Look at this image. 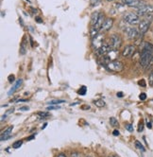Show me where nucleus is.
Masks as SVG:
<instances>
[{
    "instance_id": "nucleus-1",
    "label": "nucleus",
    "mask_w": 153,
    "mask_h": 157,
    "mask_svg": "<svg viewBox=\"0 0 153 157\" xmlns=\"http://www.w3.org/2000/svg\"><path fill=\"white\" fill-rule=\"evenodd\" d=\"M153 57V45L151 43H145L142 48L140 56V65L143 67H148Z\"/></svg>"
},
{
    "instance_id": "nucleus-2",
    "label": "nucleus",
    "mask_w": 153,
    "mask_h": 157,
    "mask_svg": "<svg viewBox=\"0 0 153 157\" xmlns=\"http://www.w3.org/2000/svg\"><path fill=\"white\" fill-rule=\"evenodd\" d=\"M152 19H153L152 14L143 16V18L141 19L139 25H138V26H139V31L141 34H144L148 30L149 27H150V24L152 22Z\"/></svg>"
},
{
    "instance_id": "nucleus-3",
    "label": "nucleus",
    "mask_w": 153,
    "mask_h": 157,
    "mask_svg": "<svg viewBox=\"0 0 153 157\" xmlns=\"http://www.w3.org/2000/svg\"><path fill=\"white\" fill-rule=\"evenodd\" d=\"M123 20L125 21L126 23L131 25V26H135V25H139L141 18L136 12L135 13L134 12H127L124 14Z\"/></svg>"
},
{
    "instance_id": "nucleus-4",
    "label": "nucleus",
    "mask_w": 153,
    "mask_h": 157,
    "mask_svg": "<svg viewBox=\"0 0 153 157\" xmlns=\"http://www.w3.org/2000/svg\"><path fill=\"white\" fill-rule=\"evenodd\" d=\"M106 69L108 71H112V72H121L124 69L123 63L120 61H110L105 65Z\"/></svg>"
},
{
    "instance_id": "nucleus-5",
    "label": "nucleus",
    "mask_w": 153,
    "mask_h": 157,
    "mask_svg": "<svg viewBox=\"0 0 153 157\" xmlns=\"http://www.w3.org/2000/svg\"><path fill=\"white\" fill-rule=\"evenodd\" d=\"M136 13L139 16H145L153 13V5L150 4H145L143 6L139 7L136 9Z\"/></svg>"
},
{
    "instance_id": "nucleus-6",
    "label": "nucleus",
    "mask_w": 153,
    "mask_h": 157,
    "mask_svg": "<svg viewBox=\"0 0 153 157\" xmlns=\"http://www.w3.org/2000/svg\"><path fill=\"white\" fill-rule=\"evenodd\" d=\"M110 45L113 50H118L122 45V38L118 34H113L110 38Z\"/></svg>"
},
{
    "instance_id": "nucleus-7",
    "label": "nucleus",
    "mask_w": 153,
    "mask_h": 157,
    "mask_svg": "<svg viewBox=\"0 0 153 157\" xmlns=\"http://www.w3.org/2000/svg\"><path fill=\"white\" fill-rule=\"evenodd\" d=\"M122 4L125 5V6L131 7V8L137 9L141 6L147 4V3H145V1H143V0H123Z\"/></svg>"
},
{
    "instance_id": "nucleus-8",
    "label": "nucleus",
    "mask_w": 153,
    "mask_h": 157,
    "mask_svg": "<svg viewBox=\"0 0 153 157\" xmlns=\"http://www.w3.org/2000/svg\"><path fill=\"white\" fill-rule=\"evenodd\" d=\"M124 31L126 32L127 36L129 37L130 39H135L138 37V35H139V32L140 31L137 30V28H135L133 27H126L124 28Z\"/></svg>"
},
{
    "instance_id": "nucleus-9",
    "label": "nucleus",
    "mask_w": 153,
    "mask_h": 157,
    "mask_svg": "<svg viewBox=\"0 0 153 157\" xmlns=\"http://www.w3.org/2000/svg\"><path fill=\"white\" fill-rule=\"evenodd\" d=\"M92 44H93V46L95 48V50H97L99 48L104 45V37L103 35L99 33L97 36H95L94 39H92Z\"/></svg>"
},
{
    "instance_id": "nucleus-10",
    "label": "nucleus",
    "mask_w": 153,
    "mask_h": 157,
    "mask_svg": "<svg viewBox=\"0 0 153 157\" xmlns=\"http://www.w3.org/2000/svg\"><path fill=\"white\" fill-rule=\"evenodd\" d=\"M135 51H136V48L133 45H128L125 46V48L123 49L122 51V56L125 57V58H130V57L132 56Z\"/></svg>"
},
{
    "instance_id": "nucleus-11",
    "label": "nucleus",
    "mask_w": 153,
    "mask_h": 157,
    "mask_svg": "<svg viewBox=\"0 0 153 157\" xmlns=\"http://www.w3.org/2000/svg\"><path fill=\"white\" fill-rule=\"evenodd\" d=\"M112 46L111 45H107V44H104L101 48H99L97 50H95V53H97V56H107L108 55V53L112 50Z\"/></svg>"
},
{
    "instance_id": "nucleus-12",
    "label": "nucleus",
    "mask_w": 153,
    "mask_h": 157,
    "mask_svg": "<svg viewBox=\"0 0 153 157\" xmlns=\"http://www.w3.org/2000/svg\"><path fill=\"white\" fill-rule=\"evenodd\" d=\"M105 14L104 13H102L100 12V14H99V17H98V20H97V22L95 23V25L94 27H91V28H94V30H97V31H100L101 30V28H102V26H103V24H104L105 22Z\"/></svg>"
},
{
    "instance_id": "nucleus-13",
    "label": "nucleus",
    "mask_w": 153,
    "mask_h": 157,
    "mask_svg": "<svg viewBox=\"0 0 153 157\" xmlns=\"http://www.w3.org/2000/svg\"><path fill=\"white\" fill-rule=\"evenodd\" d=\"M22 83H23V80H22V78H19V80H17V81H15V83H14L13 86L10 89V91L8 92V95H9V96H12L13 93H15V92L21 87Z\"/></svg>"
},
{
    "instance_id": "nucleus-14",
    "label": "nucleus",
    "mask_w": 153,
    "mask_h": 157,
    "mask_svg": "<svg viewBox=\"0 0 153 157\" xmlns=\"http://www.w3.org/2000/svg\"><path fill=\"white\" fill-rule=\"evenodd\" d=\"M113 26V18H106L104 24H103L101 30L103 31H108L110 30Z\"/></svg>"
},
{
    "instance_id": "nucleus-15",
    "label": "nucleus",
    "mask_w": 153,
    "mask_h": 157,
    "mask_svg": "<svg viewBox=\"0 0 153 157\" xmlns=\"http://www.w3.org/2000/svg\"><path fill=\"white\" fill-rule=\"evenodd\" d=\"M12 129H13V126H10L9 128H7L5 131H2V133H1V141L7 140V139H9L10 137Z\"/></svg>"
},
{
    "instance_id": "nucleus-16",
    "label": "nucleus",
    "mask_w": 153,
    "mask_h": 157,
    "mask_svg": "<svg viewBox=\"0 0 153 157\" xmlns=\"http://www.w3.org/2000/svg\"><path fill=\"white\" fill-rule=\"evenodd\" d=\"M99 14H100V12H95L93 14H92V16H91V26L92 27H94L95 23L97 22Z\"/></svg>"
},
{
    "instance_id": "nucleus-17",
    "label": "nucleus",
    "mask_w": 153,
    "mask_h": 157,
    "mask_svg": "<svg viewBox=\"0 0 153 157\" xmlns=\"http://www.w3.org/2000/svg\"><path fill=\"white\" fill-rule=\"evenodd\" d=\"M26 51H27V44H26V41H23V43L21 44V48H20V53L22 55L26 54Z\"/></svg>"
},
{
    "instance_id": "nucleus-18",
    "label": "nucleus",
    "mask_w": 153,
    "mask_h": 157,
    "mask_svg": "<svg viewBox=\"0 0 153 157\" xmlns=\"http://www.w3.org/2000/svg\"><path fill=\"white\" fill-rule=\"evenodd\" d=\"M110 124H111V126H113V127H118L119 126L118 120H117L115 117H111V118H110Z\"/></svg>"
},
{
    "instance_id": "nucleus-19",
    "label": "nucleus",
    "mask_w": 153,
    "mask_h": 157,
    "mask_svg": "<svg viewBox=\"0 0 153 157\" xmlns=\"http://www.w3.org/2000/svg\"><path fill=\"white\" fill-rule=\"evenodd\" d=\"M86 92H87V87L83 85V86H81V87L80 88V90L78 91V94L81 95V96H84L85 94H86Z\"/></svg>"
},
{
    "instance_id": "nucleus-20",
    "label": "nucleus",
    "mask_w": 153,
    "mask_h": 157,
    "mask_svg": "<svg viewBox=\"0 0 153 157\" xmlns=\"http://www.w3.org/2000/svg\"><path fill=\"white\" fill-rule=\"evenodd\" d=\"M95 105L97 106V107H103V106H105V102H104V101H102V99H99V101H95Z\"/></svg>"
},
{
    "instance_id": "nucleus-21",
    "label": "nucleus",
    "mask_w": 153,
    "mask_h": 157,
    "mask_svg": "<svg viewBox=\"0 0 153 157\" xmlns=\"http://www.w3.org/2000/svg\"><path fill=\"white\" fill-rule=\"evenodd\" d=\"M22 144H23V141L22 140H18V141L14 142V143L12 144V148L13 149H18V148L21 147V146H22Z\"/></svg>"
},
{
    "instance_id": "nucleus-22",
    "label": "nucleus",
    "mask_w": 153,
    "mask_h": 157,
    "mask_svg": "<svg viewBox=\"0 0 153 157\" xmlns=\"http://www.w3.org/2000/svg\"><path fill=\"white\" fill-rule=\"evenodd\" d=\"M135 147H136L137 149H139L140 151H145V149L144 148V146L142 145L139 141H135Z\"/></svg>"
},
{
    "instance_id": "nucleus-23",
    "label": "nucleus",
    "mask_w": 153,
    "mask_h": 157,
    "mask_svg": "<svg viewBox=\"0 0 153 157\" xmlns=\"http://www.w3.org/2000/svg\"><path fill=\"white\" fill-rule=\"evenodd\" d=\"M38 115L40 116L42 118H45V117L51 116V115H50V114H49L48 112H39Z\"/></svg>"
},
{
    "instance_id": "nucleus-24",
    "label": "nucleus",
    "mask_w": 153,
    "mask_h": 157,
    "mask_svg": "<svg viewBox=\"0 0 153 157\" xmlns=\"http://www.w3.org/2000/svg\"><path fill=\"white\" fill-rule=\"evenodd\" d=\"M65 102V101H49V104L50 105H58L60 103H63Z\"/></svg>"
},
{
    "instance_id": "nucleus-25",
    "label": "nucleus",
    "mask_w": 153,
    "mask_h": 157,
    "mask_svg": "<svg viewBox=\"0 0 153 157\" xmlns=\"http://www.w3.org/2000/svg\"><path fill=\"white\" fill-rule=\"evenodd\" d=\"M144 130V121L143 120H140V122H139V126H138V132H143Z\"/></svg>"
},
{
    "instance_id": "nucleus-26",
    "label": "nucleus",
    "mask_w": 153,
    "mask_h": 157,
    "mask_svg": "<svg viewBox=\"0 0 153 157\" xmlns=\"http://www.w3.org/2000/svg\"><path fill=\"white\" fill-rule=\"evenodd\" d=\"M125 128H126V130H128L129 132H133V127H132V125H131L130 123H128L125 125Z\"/></svg>"
},
{
    "instance_id": "nucleus-27",
    "label": "nucleus",
    "mask_w": 153,
    "mask_h": 157,
    "mask_svg": "<svg viewBox=\"0 0 153 157\" xmlns=\"http://www.w3.org/2000/svg\"><path fill=\"white\" fill-rule=\"evenodd\" d=\"M138 84H139L140 86H142V87L147 86V83H145V81L144 80V78H142V80H140L139 81H138Z\"/></svg>"
},
{
    "instance_id": "nucleus-28",
    "label": "nucleus",
    "mask_w": 153,
    "mask_h": 157,
    "mask_svg": "<svg viewBox=\"0 0 153 157\" xmlns=\"http://www.w3.org/2000/svg\"><path fill=\"white\" fill-rule=\"evenodd\" d=\"M148 81H149V84L153 85V70L149 74V77H148Z\"/></svg>"
},
{
    "instance_id": "nucleus-29",
    "label": "nucleus",
    "mask_w": 153,
    "mask_h": 157,
    "mask_svg": "<svg viewBox=\"0 0 153 157\" xmlns=\"http://www.w3.org/2000/svg\"><path fill=\"white\" fill-rule=\"evenodd\" d=\"M101 2V0H91V6H97Z\"/></svg>"
},
{
    "instance_id": "nucleus-30",
    "label": "nucleus",
    "mask_w": 153,
    "mask_h": 157,
    "mask_svg": "<svg viewBox=\"0 0 153 157\" xmlns=\"http://www.w3.org/2000/svg\"><path fill=\"white\" fill-rule=\"evenodd\" d=\"M139 98L141 101H145V99H147V94H145V93H141L139 96Z\"/></svg>"
},
{
    "instance_id": "nucleus-31",
    "label": "nucleus",
    "mask_w": 153,
    "mask_h": 157,
    "mask_svg": "<svg viewBox=\"0 0 153 157\" xmlns=\"http://www.w3.org/2000/svg\"><path fill=\"white\" fill-rule=\"evenodd\" d=\"M47 111H50V110H56V109H60V107H56L55 105L53 106V105H51V106H48L47 107Z\"/></svg>"
},
{
    "instance_id": "nucleus-32",
    "label": "nucleus",
    "mask_w": 153,
    "mask_h": 157,
    "mask_svg": "<svg viewBox=\"0 0 153 157\" xmlns=\"http://www.w3.org/2000/svg\"><path fill=\"white\" fill-rule=\"evenodd\" d=\"M9 81L10 83L15 81V80H14V75H10V76H9Z\"/></svg>"
},
{
    "instance_id": "nucleus-33",
    "label": "nucleus",
    "mask_w": 153,
    "mask_h": 157,
    "mask_svg": "<svg viewBox=\"0 0 153 157\" xmlns=\"http://www.w3.org/2000/svg\"><path fill=\"white\" fill-rule=\"evenodd\" d=\"M19 110H20V111H28V110H30V108H28L27 106H24V107H21Z\"/></svg>"
},
{
    "instance_id": "nucleus-34",
    "label": "nucleus",
    "mask_w": 153,
    "mask_h": 157,
    "mask_svg": "<svg viewBox=\"0 0 153 157\" xmlns=\"http://www.w3.org/2000/svg\"><path fill=\"white\" fill-rule=\"evenodd\" d=\"M113 134L115 135V136H118V135L120 134V133H119V131H118V130H115V131H113Z\"/></svg>"
},
{
    "instance_id": "nucleus-35",
    "label": "nucleus",
    "mask_w": 153,
    "mask_h": 157,
    "mask_svg": "<svg viewBox=\"0 0 153 157\" xmlns=\"http://www.w3.org/2000/svg\"><path fill=\"white\" fill-rule=\"evenodd\" d=\"M72 157H80V154L78 152H73L72 153Z\"/></svg>"
},
{
    "instance_id": "nucleus-36",
    "label": "nucleus",
    "mask_w": 153,
    "mask_h": 157,
    "mask_svg": "<svg viewBox=\"0 0 153 157\" xmlns=\"http://www.w3.org/2000/svg\"><path fill=\"white\" fill-rule=\"evenodd\" d=\"M7 116H8L7 114H5V115H3V116H2V117H1V122H3V121H4V119L7 118Z\"/></svg>"
},
{
    "instance_id": "nucleus-37",
    "label": "nucleus",
    "mask_w": 153,
    "mask_h": 157,
    "mask_svg": "<svg viewBox=\"0 0 153 157\" xmlns=\"http://www.w3.org/2000/svg\"><path fill=\"white\" fill-rule=\"evenodd\" d=\"M14 112V109L12 108V109H10V110H9V111H7V115H10V114H12V113H13Z\"/></svg>"
},
{
    "instance_id": "nucleus-38",
    "label": "nucleus",
    "mask_w": 153,
    "mask_h": 157,
    "mask_svg": "<svg viewBox=\"0 0 153 157\" xmlns=\"http://www.w3.org/2000/svg\"><path fill=\"white\" fill-rule=\"evenodd\" d=\"M34 137H35V135H31V136H30V137H27V141H30V140H32V139H33Z\"/></svg>"
},
{
    "instance_id": "nucleus-39",
    "label": "nucleus",
    "mask_w": 153,
    "mask_h": 157,
    "mask_svg": "<svg viewBox=\"0 0 153 157\" xmlns=\"http://www.w3.org/2000/svg\"><path fill=\"white\" fill-rule=\"evenodd\" d=\"M117 97L122 98V97H123V93H122V92H118V93H117Z\"/></svg>"
},
{
    "instance_id": "nucleus-40",
    "label": "nucleus",
    "mask_w": 153,
    "mask_h": 157,
    "mask_svg": "<svg viewBox=\"0 0 153 157\" xmlns=\"http://www.w3.org/2000/svg\"><path fill=\"white\" fill-rule=\"evenodd\" d=\"M147 126H148V129H151V128H152L151 122H148V123H147Z\"/></svg>"
},
{
    "instance_id": "nucleus-41",
    "label": "nucleus",
    "mask_w": 153,
    "mask_h": 157,
    "mask_svg": "<svg viewBox=\"0 0 153 157\" xmlns=\"http://www.w3.org/2000/svg\"><path fill=\"white\" fill-rule=\"evenodd\" d=\"M151 65H153V57H152V59H151L150 63H149V65H148V67H150Z\"/></svg>"
},
{
    "instance_id": "nucleus-42",
    "label": "nucleus",
    "mask_w": 153,
    "mask_h": 157,
    "mask_svg": "<svg viewBox=\"0 0 153 157\" xmlns=\"http://www.w3.org/2000/svg\"><path fill=\"white\" fill-rule=\"evenodd\" d=\"M57 157H67L65 154H63V153H60V154L57 156Z\"/></svg>"
},
{
    "instance_id": "nucleus-43",
    "label": "nucleus",
    "mask_w": 153,
    "mask_h": 157,
    "mask_svg": "<svg viewBox=\"0 0 153 157\" xmlns=\"http://www.w3.org/2000/svg\"><path fill=\"white\" fill-rule=\"evenodd\" d=\"M39 18H40V17H37V18H36V21H37V22H39V23H41V22H43V21H42L41 19H39Z\"/></svg>"
},
{
    "instance_id": "nucleus-44",
    "label": "nucleus",
    "mask_w": 153,
    "mask_h": 157,
    "mask_svg": "<svg viewBox=\"0 0 153 157\" xmlns=\"http://www.w3.org/2000/svg\"><path fill=\"white\" fill-rule=\"evenodd\" d=\"M108 1H115V0H108Z\"/></svg>"
},
{
    "instance_id": "nucleus-45",
    "label": "nucleus",
    "mask_w": 153,
    "mask_h": 157,
    "mask_svg": "<svg viewBox=\"0 0 153 157\" xmlns=\"http://www.w3.org/2000/svg\"><path fill=\"white\" fill-rule=\"evenodd\" d=\"M113 157H118V156H117V155H115V156H113Z\"/></svg>"
},
{
    "instance_id": "nucleus-46",
    "label": "nucleus",
    "mask_w": 153,
    "mask_h": 157,
    "mask_svg": "<svg viewBox=\"0 0 153 157\" xmlns=\"http://www.w3.org/2000/svg\"><path fill=\"white\" fill-rule=\"evenodd\" d=\"M88 157H90V156H88Z\"/></svg>"
},
{
    "instance_id": "nucleus-47",
    "label": "nucleus",
    "mask_w": 153,
    "mask_h": 157,
    "mask_svg": "<svg viewBox=\"0 0 153 157\" xmlns=\"http://www.w3.org/2000/svg\"></svg>"
}]
</instances>
